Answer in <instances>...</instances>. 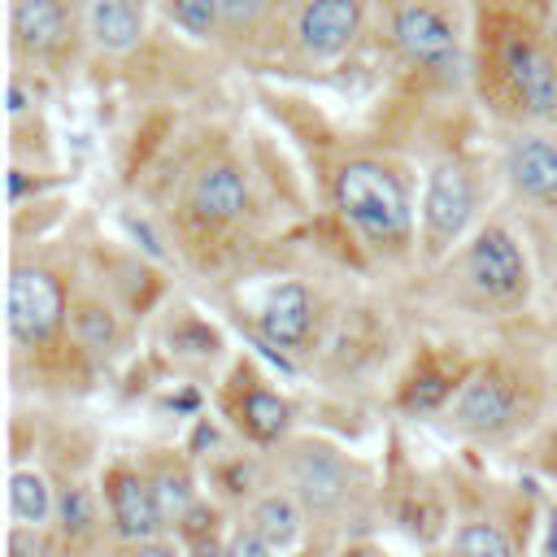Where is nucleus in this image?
Segmentation results:
<instances>
[{"mask_svg": "<svg viewBox=\"0 0 557 557\" xmlns=\"http://www.w3.org/2000/svg\"><path fill=\"white\" fill-rule=\"evenodd\" d=\"M335 205L339 213L379 248L409 244V196L400 178L379 161H348L335 174Z\"/></svg>", "mask_w": 557, "mask_h": 557, "instance_id": "1", "label": "nucleus"}, {"mask_svg": "<svg viewBox=\"0 0 557 557\" xmlns=\"http://www.w3.org/2000/svg\"><path fill=\"white\" fill-rule=\"evenodd\" d=\"M392 39H396L400 57L418 70L448 74L457 65V30H453L448 13L435 9L431 0H400L392 13Z\"/></svg>", "mask_w": 557, "mask_h": 557, "instance_id": "2", "label": "nucleus"}, {"mask_svg": "<svg viewBox=\"0 0 557 557\" xmlns=\"http://www.w3.org/2000/svg\"><path fill=\"white\" fill-rule=\"evenodd\" d=\"M500 70L527 113L557 117V57L535 35L509 30L500 39Z\"/></svg>", "mask_w": 557, "mask_h": 557, "instance_id": "3", "label": "nucleus"}, {"mask_svg": "<svg viewBox=\"0 0 557 557\" xmlns=\"http://www.w3.org/2000/svg\"><path fill=\"white\" fill-rule=\"evenodd\" d=\"M65 313L61 283L48 270H13L9 278V331L22 344H44Z\"/></svg>", "mask_w": 557, "mask_h": 557, "instance_id": "4", "label": "nucleus"}, {"mask_svg": "<svg viewBox=\"0 0 557 557\" xmlns=\"http://www.w3.org/2000/svg\"><path fill=\"white\" fill-rule=\"evenodd\" d=\"M466 270H470V283L487 300H518L527 292V261H522L513 235L500 226H487L474 235V244L466 252Z\"/></svg>", "mask_w": 557, "mask_h": 557, "instance_id": "5", "label": "nucleus"}, {"mask_svg": "<svg viewBox=\"0 0 557 557\" xmlns=\"http://www.w3.org/2000/svg\"><path fill=\"white\" fill-rule=\"evenodd\" d=\"M474 213V187L470 174L461 165H435L426 196H422V226H426V244L440 252L444 244H453L466 222Z\"/></svg>", "mask_w": 557, "mask_h": 557, "instance_id": "6", "label": "nucleus"}, {"mask_svg": "<svg viewBox=\"0 0 557 557\" xmlns=\"http://www.w3.org/2000/svg\"><path fill=\"white\" fill-rule=\"evenodd\" d=\"M361 30V0H305L296 13V39L313 61L339 57Z\"/></svg>", "mask_w": 557, "mask_h": 557, "instance_id": "7", "label": "nucleus"}, {"mask_svg": "<svg viewBox=\"0 0 557 557\" xmlns=\"http://www.w3.org/2000/svg\"><path fill=\"white\" fill-rule=\"evenodd\" d=\"M513 409H518L513 383L500 379L496 370H479L474 379H466L453 400V418L470 431H505L513 422Z\"/></svg>", "mask_w": 557, "mask_h": 557, "instance_id": "8", "label": "nucleus"}, {"mask_svg": "<svg viewBox=\"0 0 557 557\" xmlns=\"http://www.w3.org/2000/svg\"><path fill=\"white\" fill-rule=\"evenodd\" d=\"M109 509H113V531L126 540V544H139V540H152L165 518L157 509V496H152V483H144L139 474L131 470H117L109 479Z\"/></svg>", "mask_w": 557, "mask_h": 557, "instance_id": "9", "label": "nucleus"}, {"mask_svg": "<svg viewBox=\"0 0 557 557\" xmlns=\"http://www.w3.org/2000/svg\"><path fill=\"white\" fill-rule=\"evenodd\" d=\"M9 26H13V44L26 57H52L65 48L70 35V13L65 0H13L9 9Z\"/></svg>", "mask_w": 557, "mask_h": 557, "instance_id": "10", "label": "nucleus"}, {"mask_svg": "<svg viewBox=\"0 0 557 557\" xmlns=\"http://www.w3.org/2000/svg\"><path fill=\"white\" fill-rule=\"evenodd\" d=\"M292 487L309 509H335L348 496V474L335 453L326 448H300L292 461Z\"/></svg>", "mask_w": 557, "mask_h": 557, "instance_id": "11", "label": "nucleus"}, {"mask_svg": "<svg viewBox=\"0 0 557 557\" xmlns=\"http://www.w3.org/2000/svg\"><path fill=\"white\" fill-rule=\"evenodd\" d=\"M309 326H313V300L300 283H278L270 296H265V309H261V331L278 344V348H300L309 339Z\"/></svg>", "mask_w": 557, "mask_h": 557, "instance_id": "12", "label": "nucleus"}, {"mask_svg": "<svg viewBox=\"0 0 557 557\" xmlns=\"http://www.w3.org/2000/svg\"><path fill=\"white\" fill-rule=\"evenodd\" d=\"M191 209L209 222H231L248 209V183L235 165H205L191 183Z\"/></svg>", "mask_w": 557, "mask_h": 557, "instance_id": "13", "label": "nucleus"}, {"mask_svg": "<svg viewBox=\"0 0 557 557\" xmlns=\"http://www.w3.org/2000/svg\"><path fill=\"white\" fill-rule=\"evenodd\" d=\"M509 178L535 200H557V144L527 135L509 148Z\"/></svg>", "mask_w": 557, "mask_h": 557, "instance_id": "14", "label": "nucleus"}, {"mask_svg": "<svg viewBox=\"0 0 557 557\" xmlns=\"http://www.w3.org/2000/svg\"><path fill=\"white\" fill-rule=\"evenodd\" d=\"M144 0H87V30L104 52H131L144 39Z\"/></svg>", "mask_w": 557, "mask_h": 557, "instance_id": "15", "label": "nucleus"}, {"mask_svg": "<svg viewBox=\"0 0 557 557\" xmlns=\"http://www.w3.org/2000/svg\"><path fill=\"white\" fill-rule=\"evenodd\" d=\"M9 509H13V518H17L22 527L48 522V513H52V492H48L44 474H35V470H13V474H9Z\"/></svg>", "mask_w": 557, "mask_h": 557, "instance_id": "16", "label": "nucleus"}, {"mask_svg": "<svg viewBox=\"0 0 557 557\" xmlns=\"http://www.w3.org/2000/svg\"><path fill=\"white\" fill-rule=\"evenodd\" d=\"M248 531H257L270 548H287L300 531V513L287 496H265L252 505V518H248Z\"/></svg>", "mask_w": 557, "mask_h": 557, "instance_id": "17", "label": "nucleus"}, {"mask_svg": "<svg viewBox=\"0 0 557 557\" xmlns=\"http://www.w3.org/2000/svg\"><path fill=\"white\" fill-rule=\"evenodd\" d=\"M283 426H287V405H283L274 392L252 387V392L244 396V431H248L252 440H278Z\"/></svg>", "mask_w": 557, "mask_h": 557, "instance_id": "18", "label": "nucleus"}, {"mask_svg": "<svg viewBox=\"0 0 557 557\" xmlns=\"http://www.w3.org/2000/svg\"><path fill=\"white\" fill-rule=\"evenodd\" d=\"M74 335H78L83 348H91V352H109L113 339H117V322H113V313H109L104 305L83 300V305H74Z\"/></svg>", "mask_w": 557, "mask_h": 557, "instance_id": "19", "label": "nucleus"}, {"mask_svg": "<svg viewBox=\"0 0 557 557\" xmlns=\"http://www.w3.org/2000/svg\"><path fill=\"white\" fill-rule=\"evenodd\" d=\"M453 553L457 557H513V544L496 522H466L453 540Z\"/></svg>", "mask_w": 557, "mask_h": 557, "instance_id": "20", "label": "nucleus"}, {"mask_svg": "<svg viewBox=\"0 0 557 557\" xmlns=\"http://www.w3.org/2000/svg\"><path fill=\"white\" fill-rule=\"evenodd\" d=\"M152 496H157V509L165 522H183L196 505H191V479L183 470H161L152 479Z\"/></svg>", "mask_w": 557, "mask_h": 557, "instance_id": "21", "label": "nucleus"}, {"mask_svg": "<svg viewBox=\"0 0 557 557\" xmlns=\"http://www.w3.org/2000/svg\"><path fill=\"white\" fill-rule=\"evenodd\" d=\"M165 13L174 26H183L187 35L209 39L222 26V0H165Z\"/></svg>", "mask_w": 557, "mask_h": 557, "instance_id": "22", "label": "nucleus"}, {"mask_svg": "<svg viewBox=\"0 0 557 557\" xmlns=\"http://www.w3.org/2000/svg\"><path fill=\"white\" fill-rule=\"evenodd\" d=\"M61 527H65V535H91V527H96V500H91V492L87 487H65V496H61Z\"/></svg>", "mask_w": 557, "mask_h": 557, "instance_id": "23", "label": "nucleus"}, {"mask_svg": "<svg viewBox=\"0 0 557 557\" xmlns=\"http://www.w3.org/2000/svg\"><path fill=\"white\" fill-rule=\"evenodd\" d=\"M444 396H448V379H444V374H435V370H426V374H418V379L405 387V409L426 413V409L444 405Z\"/></svg>", "mask_w": 557, "mask_h": 557, "instance_id": "24", "label": "nucleus"}, {"mask_svg": "<svg viewBox=\"0 0 557 557\" xmlns=\"http://www.w3.org/2000/svg\"><path fill=\"white\" fill-rule=\"evenodd\" d=\"M270 0H222V26L226 30H248L261 13H265Z\"/></svg>", "mask_w": 557, "mask_h": 557, "instance_id": "25", "label": "nucleus"}, {"mask_svg": "<svg viewBox=\"0 0 557 557\" xmlns=\"http://www.w3.org/2000/svg\"><path fill=\"white\" fill-rule=\"evenodd\" d=\"M222 557H270V544H265L257 531H239V535L222 548Z\"/></svg>", "mask_w": 557, "mask_h": 557, "instance_id": "26", "label": "nucleus"}, {"mask_svg": "<svg viewBox=\"0 0 557 557\" xmlns=\"http://www.w3.org/2000/svg\"><path fill=\"white\" fill-rule=\"evenodd\" d=\"M9 553H13V557H35V553H39L35 527H17V531L9 535Z\"/></svg>", "mask_w": 557, "mask_h": 557, "instance_id": "27", "label": "nucleus"}, {"mask_svg": "<svg viewBox=\"0 0 557 557\" xmlns=\"http://www.w3.org/2000/svg\"><path fill=\"white\" fill-rule=\"evenodd\" d=\"M126 226H131V235L144 244V252H152V257H165V248H161V239L152 235V226H148V222H135V218H126Z\"/></svg>", "mask_w": 557, "mask_h": 557, "instance_id": "28", "label": "nucleus"}, {"mask_svg": "<svg viewBox=\"0 0 557 557\" xmlns=\"http://www.w3.org/2000/svg\"><path fill=\"white\" fill-rule=\"evenodd\" d=\"M122 557H178L170 544H161V540H139V544H131Z\"/></svg>", "mask_w": 557, "mask_h": 557, "instance_id": "29", "label": "nucleus"}, {"mask_svg": "<svg viewBox=\"0 0 557 557\" xmlns=\"http://www.w3.org/2000/svg\"><path fill=\"white\" fill-rule=\"evenodd\" d=\"M22 109H26V87H22V78H13V83H9V113L17 117Z\"/></svg>", "mask_w": 557, "mask_h": 557, "instance_id": "30", "label": "nucleus"}, {"mask_svg": "<svg viewBox=\"0 0 557 557\" xmlns=\"http://www.w3.org/2000/svg\"><path fill=\"white\" fill-rule=\"evenodd\" d=\"M544 557H557V509L548 518V540H544Z\"/></svg>", "mask_w": 557, "mask_h": 557, "instance_id": "31", "label": "nucleus"}, {"mask_svg": "<svg viewBox=\"0 0 557 557\" xmlns=\"http://www.w3.org/2000/svg\"><path fill=\"white\" fill-rule=\"evenodd\" d=\"M26 183H22V170H9V200H22Z\"/></svg>", "mask_w": 557, "mask_h": 557, "instance_id": "32", "label": "nucleus"}, {"mask_svg": "<svg viewBox=\"0 0 557 557\" xmlns=\"http://www.w3.org/2000/svg\"><path fill=\"white\" fill-rule=\"evenodd\" d=\"M339 557H366V553H357V548H348V553H339Z\"/></svg>", "mask_w": 557, "mask_h": 557, "instance_id": "33", "label": "nucleus"}]
</instances>
